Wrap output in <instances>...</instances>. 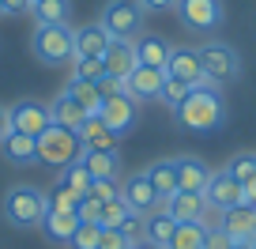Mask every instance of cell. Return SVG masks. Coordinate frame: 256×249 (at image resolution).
<instances>
[{
	"label": "cell",
	"instance_id": "obj_1",
	"mask_svg": "<svg viewBox=\"0 0 256 249\" xmlns=\"http://www.w3.org/2000/svg\"><path fill=\"white\" fill-rule=\"evenodd\" d=\"M177 125L196 136H211V132L222 129L226 121V102H222V91L211 87V83H200V87H192L188 95L181 98V106L174 110Z\"/></svg>",
	"mask_w": 256,
	"mask_h": 249
},
{
	"label": "cell",
	"instance_id": "obj_2",
	"mask_svg": "<svg viewBox=\"0 0 256 249\" xmlns=\"http://www.w3.org/2000/svg\"><path fill=\"white\" fill-rule=\"evenodd\" d=\"M30 53L38 57L42 65H68L76 61V31L68 23H56V27H34L30 34Z\"/></svg>",
	"mask_w": 256,
	"mask_h": 249
},
{
	"label": "cell",
	"instance_id": "obj_3",
	"mask_svg": "<svg viewBox=\"0 0 256 249\" xmlns=\"http://www.w3.org/2000/svg\"><path fill=\"white\" fill-rule=\"evenodd\" d=\"M46 211H49L46 208V193L34 189V185H16V189L4 196V219H8L12 226H23V230L42 226Z\"/></svg>",
	"mask_w": 256,
	"mask_h": 249
},
{
	"label": "cell",
	"instance_id": "obj_4",
	"mask_svg": "<svg viewBox=\"0 0 256 249\" xmlns=\"http://www.w3.org/2000/svg\"><path fill=\"white\" fill-rule=\"evenodd\" d=\"M80 155H83V144H80V132H72V129L49 125L38 136V162H46V166H53V170L76 162Z\"/></svg>",
	"mask_w": 256,
	"mask_h": 249
},
{
	"label": "cell",
	"instance_id": "obj_5",
	"mask_svg": "<svg viewBox=\"0 0 256 249\" xmlns=\"http://www.w3.org/2000/svg\"><path fill=\"white\" fill-rule=\"evenodd\" d=\"M196 53H200V65H204V80H208L211 87H222V83L238 80L241 57H238L234 46H226V42H204Z\"/></svg>",
	"mask_w": 256,
	"mask_h": 249
},
{
	"label": "cell",
	"instance_id": "obj_6",
	"mask_svg": "<svg viewBox=\"0 0 256 249\" xmlns=\"http://www.w3.org/2000/svg\"><path fill=\"white\" fill-rule=\"evenodd\" d=\"M98 23L106 27L113 42H136L140 38V23H144V8L136 0H110L102 8V19Z\"/></svg>",
	"mask_w": 256,
	"mask_h": 249
},
{
	"label": "cell",
	"instance_id": "obj_7",
	"mask_svg": "<svg viewBox=\"0 0 256 249\" xmlns=\"http://www.w3.org/2000/svg\"><path fill=\"white\" fill-rule=\"evenodd\" d=\"M174 12L181 19V27L192 31V34H215L226 19L222 0H177Z\"/></svg>",
	"mask_w": 256,
	"mask_h": 249
},
{
	"label": "cell",
	"instance_id": "obj_8",
	"mask_svg": "<svg viewBox=\"0 0 256 249\" xmlns=\"http://www.w3.org/2000/svg\"><path fill=\"white\" fill-rule=\"evenodd\" d=\"M53 125V113H49L46 102H16L12 106V132H23V136H34L38 140L42 132Z\"/></svg>",
	"mask_w": 256,
	"mask_h": 249
},
{
	"label": "cell",
	"instance_id": "obj_9",
	"mask_svg": "<svg viewBox=\"0 0 256 249\" xmlns=\"http://www.w3.org/2000/svg\"><path fill=\"white\" fill-rule=\"evenodd\" d=\"M98 117L110 125V132L128 136L132 125H136V117H140V102H136V98H128V95H113V98L102 102V113H98Z\"/></svg>",
	"mask_w": 256,
	"mask_h": 249
},
{
	"label": "cell",
	"instance_id": "obj_10",
	"mask_svg": "<svg viewBox=\"0 0 256 249\" xmlns=\"http://www.w3.org/2000/svg\"><path fill=\"white\" fill-rule=\"evenodd\" d=\"M204 200H208V208L226 211V208H234V204H245V189H241L226 170H211V181H208V189H204Z\"/></svg>",
	"mask_w": 256,
	"mask_h": 249
},
{
	"label": "cell",
	"instance_id": "obj_11",
	"mask_svg": "<svg viewBox=\"0 0 256 249\" xmlns=\"http://www.w3.org/2000/svg\"><path fill=\"white\" fill-rule=\"evenodd\" d=\"M120 200H124L128 208L136 211V215H151V211H158V208H162L158 193L151 189V181H147L144 170H140V174H132L124 185H120Z\"/></svg>",
	"mask_w": 256,
	"mask_h": 249
},
{
	"label": "cell",
	"instance_id": "obj_12",
	"mask_svg": "<svg viewBox=\"0 0 256 249\" xmlns=\"http://www.w3.org/2000/svg\"><path fill=\"white\" fill-rule=\"evenodd\" d=\"M162 211H166L174 223H204L208 200H204V193H181V189H177L174 196L162 200Z\"/></svg>",
	"mask_w": 256,
	"mask_h": 249
},
{
	"label": "cell",
	"instance_id": "obj_13",
	"mask_svg": "<svg viewBox=\"0 0 256 249\" xmlns=\"http://www.w3.org/2000/svg\"><path fill=\"white\" fill-rule=\"evenodd\" d=\"M166 76H174V80H184L188 87H200L204 80V65H200V53L192 46H177L170 49V65H166Z\"/></svg>",
	"mask_w": 256,
	"mask_h": 249
},
{
	"label": "cell",
	"instance_id": "obj_14",
	"mask_svg": "<svg viewBox=\"0 0 256 249\" xmlns=\"http://www.w3.org/2000/svg\"><path fill=\"white\" fill-rule=\"evenodd\" d=\"M162 83H166V72L136 65V72L124 80V95L136 98V102H154V98L162 95Z\"/></svg>",
	"mask_w": 256,
	"mask_h": 249
},
{
	"label": "cell",
	"instance_id": "obj_15",
	"mask_svg": "<svg viewBox=\"0 0 256 249\" xmlns=\"http://www.w3.org/2000/svg\"><path fill=\"white\" fill-rule=\"evenodd\" d=\"M218 226L230 234V241H252L256 238V208L252 204H234V208L222 211Z\"/></svg>",
	"mask_w": 256,
	"mask_h": 249
},
{
	"label": "cell",
	"instance_id": "obj_16",
	"mask_svg": "<svg viewBox=\"0 0 256 249\" xmlns=\"http://www.w3.org/2000/svg\"><path fill=\"white\" fill-rule=\"evenodd\" d=\"M132 49H136V65L166 72V65H170V42L166 38H158V34H140V38L132 42Z\"/></svg>",
	"mask_w": 256,
	"mask_h": 249
},
{
	"label": "cell",
	"instance_id": "obj_17",
	"mask_svg": "<svg viewBox=\"0 0 256 249\" xmlns=\"http://www.w3.org/2000/svg\"><path fill=\"white\" fill-rule=\"evenodd\" d=\"M174 170H177V189H181V193H204L208 181H211V170L204 166L200 159H192V155L174 159Z\"/></svg>",
	"mask_w": 256,
	"mask_h": 249
},
{
	"label": "cell",
	"instance_id": "obj_18",
	"mask_svg": "<svg viewBox=\"0 0 256 249\" xmlns=\"http://www.w3.org/2000/svg\"><path fill=\"white\" fill-rule=\"evenodd\" d=\"M80 144H83V151H117L120 136L110 132V125L102 117H87L80 129Z\"/></svg>",
	"mask_w": 256,
	"mask_h": 249
},
{
	"label": "cell",
	"instance_id": "obj_19",
	"mask_svg": "<svg viewBox=\"0 0 256 249\" xmlns=\"http://www.w3.org/2000/svg\"><path fill=\"white\" fill-rule=\"evenodd\" d=\"M102 61H106V76H113L120 83L136 72V49H132V42H110Z\"/></svg>",
	"mask_w": 256,
	"mask_h": 249
},
{
	"label": "cell",
	"instance_id": "obj_20",
	"mask_svg": "<svg viewBox=\"0 0 256 249\" xmlns=\"http://www.w3.org/2000/svg\"><path fill=\"white\" fill-rule=\"evenodd\" d=\"M49 113H53V125H60V129H72V132H80V129H83V121H87V110H83V106L76 102L68 91H60V95L53 98Z\"/></svg>",
	"mask_w": 256,
	"mask_h": 249
},
{
	"label": "cell",
	"instance_id": "obj_21",
	"mask_svg": "<svg viewBox=\"0 0 256 249\" xmlns=\"http://www.w3.org/2000/svg\"><path fill=\"white\" fill-rule=\"evenodd\" d=\"M110 34H106L102 23H87L76 31V57H106V49H110Z\"/></svg>",
	"mask_w": 256,
	"mask_h": 249
},
{
	"label": "cell",
	"instance_id": "obj_22",
	"mask_svg": "<svg viewBox=\"0 0 256 249\" xmlns=\"http://www.w3.org/2000/svg\"><path fill=\"white\" fill-rule=\"evenodd\" d=\"M0 151H4L8 162H16V166H30V162H38V140L23 136V132H12V136L0 140Z\"/></svg>",
	"mask_w": 256,
	"mask_h": 249
},
{
	"label": "cell",
	"instance_id": "obj_23",
	"mask_svg": "<svg viewBox=\"0 0 256 249\" xmlns=\"http://www.w3.org/2000/svg\"><path fill=\"white\" fill-rule=\"evenodd\" d=\"M80 162L87 166V174L94 177H113L117 181V174H120V155L117 151H83L80 155Z\"/></svg>",
	"mask_w": 256,
	"mask_h": 249
},
{
	"label": "cell",
	"instance_id": "obj_24",
	"mask_svg": "<svg viewBox=\"0 0 256 249\" xmlns=\"http://www.w3.org/2000/svg\"><path fill=\"white\" fill-rule=\"evenodd\" d=\"M144 174H147V181H151V189L158 193V200H166V196H174V193H177V170H174V159L151 162Z\"/></svg>",
	"mask_w": 256,
	"mask_h": 249
},
{
	"label": "cell",
	"instance_id": "obj_25",
	"mask_svg": "<svg viewBox=\"0 0 256 249\" xmlns=\"http://www.w3.org/2000/svg\"><path fill=\"white\" fill-rule=\"evenodd\" d=\"M42 230H46L49 241H72V234L80 230V215H68V211H46Z\"/></svg>",
	"mask_w": 256,
	"mask_h": 249
},
{
	"label": "cell",
	"instance_id": "obj_26",
	"mask_svg": "<svg viewBox=\"0 0 256 249\" xmlns=\"http://www.w3.org/2000/svg\"><path fill=\"white\" fill-rule=\"evenodd\" d=\"M30 16H34V23H38V27H56V23H68L72 4H68V0H34Z\"/></svg>",
	"mask_w": 256,
	"mask_h": 249
},
{
	"label": "cell",
	"instance_id": "obj_27",
	"mask_svg": "<svg viewBox=\"0 0 256 249\" xmlns=\"http://www.w3.org/2000/svg\"><path fill=\"white\" fill-rule=\"evenodd\" d=\"M68 95L87 110V117H98L102 113V95H98V83H83V80H68Z\"/></svg>",
	"mask_w": 256,
	"mask_h": 249
},
{
	"label": "cell",
	"instance_id": "obj_28",
	"mask_svg": "<svg viewBox=\"0 0 256 249\" xmlns=\"http://www.w3.org/2000/svg\"><path fill=\"white\" fill-rule=\"evenodd\" d=\"M144 230H147V241H151V245H170V238H174L177 223L158 208V211H151V215L144 219Z\"/></svg>",
	"mask_w": 256,
	"mask_h": 249
},
{
	"label": "cell",
	"instance_id": "obj_29",
	"mask_svg": "<svg viewBox=\"0 0 256 249\" xmlns=\"http://www.w3.org/2000/svg\"><path fill=\"white\" fill-rule=\"evenodd\" d=\"M90 181H94V177L87 174V166H83L80 159H76V162H68V166H60V170H56V185H64V189H72V193H80V196H87Z\"/></svg>",
	"mask_w": 256,
	"mask_h": 249
},
{
	"label": "cell",
	"instance_id": "obj_30",
	"mask_svg": "<svg viewBox=\"0 0 256 249\" xmlns=\"http://www.w3.org/2000/svg\"><path fill=\"white\" fill-rule=\"evenodd\" d=\"M222 170L241 185V189H245V185H252V181H256V151H241V155H234V159L226 162Z\"/></svg>",
	"mask_w": 256,
	"mask_h": 249
},
{
	"label": "cell",
	"instance_id": "obj_31",
	"mask_svg": "<svg viewBox=\"0 0 256 249\" xmlns=\"http://www.w3.org/2000/svg\"><path fill=\"white\" fill-rule=\"evenodd\" d=\"M204 234H208L204 223H177L166 249H204Z\"/></svg>",
	"mask_w": 256,
	"mask_h": 249
},
{
	"label": "cell",
	"instance_id": "obj_32",
	"mask_svg": "<svg viewBox=\"0 0 256 249\" xmlns=\"http://www.w3.org/2000/svg\"><path fill=\"white\" fill-rule=\"evenodd\" d=\"M72 80H83V83H98V80H106V61H102V57H76V65H72Z\"/></svg>",
	"mask_w": 256,
	"mask_h": 249
},
{
	"label": "cell",
	"instance_id": "obj_33",
	"mask_svg": "<svg viewBox=\"0 0 256 249\" xmlns=\"http://www.w3.org/2000/svg\"><path fill=\"white\" fill-rule=\"evenodd\" d=\"M80 193H72V189H64V185H53V193H46V208L49 211H68V215H76L80 211Z\"/></svg>",
	"mask_w": 256,
	"mask_h": 249
},
{
	"label": "cell",
	"instance_id": "obj_34",
	"mask_svg": "<svg viewBox=\"0 0 256 249\" xmlns=\"http://www.w3.org/2000/svg\"><path fill=\"white\" fill-rule=\"evenodd\" d=\"M128 215H136V211L128 208L120 196H113V200H102V219H98V226H120Z\"/></svg>",
	"mask_w": 256,
	"mask_h": 249
},
{
	"label": "cell",
	"instance_id": "obj_35",
	"mask_svg": "<svg viewBox=\"0 0 256 249\" xmlns=\"http://www.w3.org/2000/svg\"><path fill=\"white\" fill-rule=\"evenodd\" d=\"M188 83L184 80H174V76H166V83H162V95H158V102H166L170 110H177V106H181V98L188 95Z\"/></svg>",
	"mask_w": 256,
	"mask_h": 249
},
{
	"label": "cell",
	"instance_id": "obj_36",
	"mask_svg": "<svg viewBox=\"0 0 256 249\" xmlns=\"http://www.w3.org/2000/svg\"><path fill=\"white\" fill-rule=\"evenodd\" d=\"M98 234H102L98 223H80V230L72 234L68 245H72V249H98Z\"/></svg>",
	"mask_w": 256,
	"mask_h": 249
},
{
	"label": "cell",
	"instance_id": "obj_37",
	"mask_svg": "<svg viewBox=\"0 0 256 249\" xmlns=\"http://www.w3.org/2000/svg\"><path fill=\"white\" fill-rule=\"evenodd\" d=\"M120 234L128 238V245L136 249V245H144L147 241V230H144V215H128L124 223H120Z\"/></svg>",
	"mask_w": 256,
	"mask_h": 249
},
{
	"label": "cell",
	"instance_id": "obj_38",
	"mask_svg": "<svg viewBox=\"0 0 256 249\" xmlns=\"http://www.w3.org/2000/svg\"><path fill=\"white\" fill-rule=\"evenodd\" d=\"M87 196H94V200H113V196H120V185L113 181V177H98V181H90Z\"/></svg>",
	"mask_w": 256,
	"mask_h": 249
},
{
	"label": "cell",
	"instance_id": "obj_39",
	"mask_svg": "<svg viewBox=\"0 0 256 249\" xmlns=\"http://www.w3.org/2000/svg\"><path fill=\"white\" fill-rule=\"evenodd\" d=\"M98 249H132V245H128V238L120 234V226H102V234H98Z\"/></svg>",
	"mask_w": 256,
	"mask_h": 249
},
{
	"label": "cell",
	"instance_id": "obj_40",
	"mask_svg": "<svg viewBox=\"0 0 256 249\" xmlns=\"http://www.w3.org/2000/svg\"><path fill=\"white\" fill-rule=\"evenodd\" d=\"M76 215H80V223H98V219H102V200H94V196H83Z\"/></svg>",
	"mask_w": 256,
	"mask_h": 249
},
{
	"label": "cell",
	"instance_id": "obj_41",
	"mask_svg": "<svg viewBox=\"0 0 256 249\" xmlns=\"http://www.w3.org/2000/svg\"><path fill=\"white\" fill-rule=\"evenodd\" d=\"M230 234L222 230V226H208V234H204V249H230Z\"/></svg>",
	"mask_w": 256,
	"mask_h": 249
},
{
	"label": "cell",
	"instance_id": "obj_42",
	"mask_svg": "<svg viewBox=\"0 0 256 249\" xmlns=\"http://www.w3.org/2000/svg\"><path fill=\"white\" fill-rule=\"evenodd\" d=\"M98 95H102V102L113 98V95H124V83L113 80V76H106V80H98Z\"/></svg>",
	"mask_w": 256,
	"mask_h": 249
},
{
	"label": "cell",
	"instance_id": "obj_43",
	"mask_svg": "<svg viewBox=\"0 0 256 249\" xmlns=\"http://www.w3.org/2000/svg\"><path fill=\"white\" fill-rule=\"evenodd\" d=\"M136 4H140L144 12H170L177 0H136Z\"/></svg>",
	"mask_w": 256,
	"mask_h": 249
},
{
	"label": "cell",
	"instance_id": "obj_44",
	"mask_svg": "<svg viewBox=\"0 0 256 249\" xmlns=\"http://www.w3.org/2000/svg\"><path fill=\"white\" fill-rule=\"evenodd\" d=\"M4 4V16H19V12H30V0H0Z\"/></svg>",
	"mask_w": 256,
	"mask_h": 249
},
{
	"label": "cell",
	"instance_id": "obj_45",
	"mask_svg": "<svg viewBox=\"0 0 256 249\" xmlns=\"http://www.w3.org/2000/svg\"><path fill=\"white\" fill-rule=\"evenodd\" d=\"M12 136V110L8 106H0V140Z\"/></svg>",
	"mask_w": 256,
	"mask_h": 249
},
{
	"label": "cell",
	"instance_id": "obj_46",
	"mask_svg": "<svg viewBox=\"0 0 256 249\" xmlns=\"http://www.w3.org/2000/svg\"><path fill=\"white\" fill-rule=\"evenodd\" d=\"M245 204H252V208H256V181L245 185Z\"/></svg>",
	"mask_w": 256,
	"mask_h": 249
},
{
	"label": "cell",
	"instance_id": "obj_47",
	"mask_svg": "<svg viewBox=\"0 0 256 249\" xmlns=\"http://www.w3.org/2000/svg\"><path fill=\"white\" fill-rule=\"evenodd\" d=\"M230 249H252V241H234Z\"/></svg>",
	"mask_w": 256,
	"mask_h": 249
},
{
	"label": "cell",
	"instance_id": "obj_48",
	"mask_svg": "<svg viewBox=\"0 0 256 249\" xmlns=\"http://www.w3.org/2000/svg\"><path fill=\"white\" fill-rule=\"evenodd\" d=\"M136 249H166V245H151V241H144V245H136Z\"/></svg>",
	"mask_w": 256,
	"mask_h": 249
},
{
	"label": "cell",
	"instance_id": "obj_49",
	"mask_svg": "<svg viewBox=\"0 0 256 249\" xmlns=\"http://www.w3.org/2000/svg\"><path fill=\"white\" fill-rule=\"evenodd\" d=\"M0 16H4V4H0Z\"/></svg>",
	"mask_w": 256,
	"mask_h": 249
},
{
	"label": "cell",
	"instance_id": "obj_50",
	"mask_svg": "<svg viewBox=\"0 0 256 249\" xmlns=\"http://www.w3.org/2000/svg\"><path fill=\"white\" fill-rule=\"evenodd\" d=\"M252 249H256V238H252Z\"/></svg>",
	"mask_w": 256,
	"mask_h": 249
},
{
	"label": "cell",
	"instance_id": "obj_51",
	"mask_svg": "<svg viewBox=\"0 0 256 249\" xmlns=\"http://www.w3.org/2000/svg\"><path fill=\"white\" fill-rule=\"evenodd\" d=\"M30 4H34V0H30Z\"/></svg>",
	"mask_w": 256,
	"mask_h": 249
}]
</instances>
